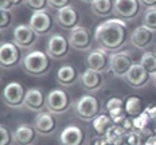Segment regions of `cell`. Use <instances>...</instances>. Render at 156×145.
Instances as JSON below:
<instances>
[{
	"mask_svg": "<svg viewBox=\"0 0 156 145\" xmlns=\"http://www.w3.org/2000/svg\"><path fill=\"white\" fill-rule=\"evenodd\" d=\"M94 40L98 48L106 51L108 54H115L122 51L128 40H131V32L128 23L119 18L108 19L96 27Z\"/></svg>",
	"mask_w": 156,
	"mask_h": 145,
	"instance_id": "obj_1",
	"label": "cell"
},
{
	"mask_svg": "<svg viewBox=\"0 0 156 145\" xmlns=\"http://www.w3.org/2000/svg\"><path fill=\"white\" fill-rule=\"evenodd\" d=\"M51 67V58L47 53L41 50L30 51L23 59L24 71L31 77H43Z\"/></svg>",
	"mask_w": 156,
	"mask_h": 145,
	"instance_id": "obj_2",
	"label": "cell"
},
{
	"mask_svg": "<svg viewBox=\"0 0 156 145\" xmlns=\"http://www.w3.org/2000/svg\"><path fill=\"white\" fill-rule=\"evenodd\" d=\"M74 113L82 121H93L98 114H101V105L97 97L86 94L81 97L74 105Z\"/></svg>",
	"mask_w": 156,
	"mask_h": 145,
	"instance_id": "obj_3",
	"label": "cell"
},
{
	"mask_svg": "<svg viewBox=\"0 0 156 145\" xmlns=\"http://www.w3.org/2000/svg\"><path fill=\"white\" fill-rule=\"evenodd\" d=\"M22 60H23L22 48L14 42H5L0 46V66L2 69H15L19 66Z\"/></svg>",
	"mask_w": 156,
	"mask_h": 145,
	"instance_id": "obj_4",
	"label": "cell"
},
{
	"mask_svg": "<svg viewBox=\"0 0 156 145\" xmlns=\"http://www.w3.org/2000/svg\"><path fill=\"white\" fill-rule=\"evenodd\" d=\"M70 42L69 38L63 36L62 34H51L46 44V53L51 59H65L70 53Z\"/></svg>",
	"mask_w": 156,
	"mask_h": 145,
	"instance_id": "obj_5",
	"label": "cell"
},
{
	"mask_svg": "<svg viewBox=\"0 0 156 145\" xmlns=\"http://www.w3.org/2000/svg\"><path fill=\"white\" fill-rule=\"evenodd\" d=\"M46 108L53 114H63L70 108V97L62 89H51L46 95Z\"/></svg>",
	"mask_w": 156,
	"mask_h": 145,
	"instance_id": "obj_6",
	"label": "cell"
},
{
	"mask_svg": "<svg viewBox=\"0 0 156 145\" xmlns=\"http://www.w3.org/2000/svg\"><path fill=\"white\" fill-rule=\"evenodd\" d=\"M26 91L23 85L19 82H9L3 90V102L12 109H22L24 108V98H26Z\"/></svg>",
	"mask_w": 156,
	"mask_h": 145,
	"instance_id": "obj_7",
	"label": "cell"
},
{
	"mask_svg": "<svg viewBox=\"0 0 156 145\" xmlns=\"http://www.w3.org/2000/svg\"><path fill=\"white\" fill-rule=\"evenodd\" d=\"M30 27L34 30V32L38 36H46L51 31H53L54 26L57 24V20L50 11H39L34 12L30 18Z\"/></svg>",
	"mask_w": 156,
	"mask_h": 145,
	"instance_id": "obj_8",
	"label": "cell"
},
{
	"mask_svg": "<svg viewBox=\"0 0 156 145\" xmlns=\"http://www.w3.org/2000/svg\"><path fill=\"white\" fill-rule=\"evenodd\" d=\"M140 12V0H115V15L121 20H135Z\"/></svg>",
	"mask_w": 156,
	"mask_h": 145,
	"instance_id": "obj_9",
	"label": "cell"
},
{
	"mask_svg": "<svg viewBox=\"0 0 156 145\" xmlns=\"http://www.w3.org/2000/svg\"><path fill=\"white\" fill-rule=\"evenodd\" d=\"M152 78L154 77L140 63H133L132 67L129 69V71L124 77V81L126 82V85L133 89H143L151 82Z\"/></svg>",
	"mask_w": 156,
	"mask_h": 145,
	"instance_id": "obj_10",
	"label": "cell"
},
{
	"mask_svg": "<svg viewBox=\"0 0 156 145\" xmlns=\"http://www.w3.org/2000/svg\"><path fill=\"white\" fill-rule=\"evenodd\" d=\"M132 57L128 51H119V53L110 54V69L109 71L116 78H124L129 69L132 67Z\"/></svg>",
	"mask_w": 156,
	"mask_h": 145,
	"instance_id": "obj_11",
	"label": "cell"
},
{
	"mask_svg": "<svg viewBox=\"0 0 156 145\" xmlns=\"http://www.w3.org/2000/svg\"><path fill=\"white\" fill-rule=\"evenodd\" d=\"M86 67L98 73H106L110 69V54L101 48H94L86 57Z\"/></svg>",
	"mask_w": 156,
	"mask_h": 145,
	"instance_id": "obj_12",
	"label": "cell"
},
{
	"mask_svg": "<svg viewBox=\"0 0 156 145\" xmlns=\"http://www.w3.org/2000/svg\"><path fill=\"white\" fill-rule=\"evenodd\" d=\"M55 20H57V24L59 26L62 30L73 31V30H76L77 27H80L81 15L76 7L69 5V7H66V8L57 12Z\"/></svg>",
	"mask_w": 156,
	"mask_h": 145,
	"instance_id": "obj_13",
	"label": "cell"
},
{
	"mask_svg": "<svg viewBox=\"0 0 156 145\" xmlns=\"http://www.w3.org/2000/svg\"><path fill=\"white\" fill-rule=\"evenodd\" d=\"M67 38H69L71 48H74V50L86 51V50H90L93 46L92 34H90V31L87 28L82 27V26L77 27L76 30L70 31Z\"/></svg>",
	"mask_w": 156,
	"mask_h": 145,
	"instance_id": "obj_14",
	"label": "cell"
},
{
	"mask_svg": "<svg viewBox=\"0 0 156 145\" xmlns=\"http://www.w3.org/2000/svg\"><path fill=\"white\" fill-rule=\"evenodd\" d=\"M38 40V35L30 27V24H18L14 28V43L20 48H31L35 46Z\"/></svg>",
	"mask_w": 156,
	"mask_h": 145,
	"instance_id": "obj_15",
	"label": "cell"
},
{
	"mask_svg": "<svg viewBox=\"0 0 156 145\" xmlns=\"http://www.w3.org/2000/svg\"><path fill=\"white\" fill-rule=\"evenodd\" d=\"M24 108L30 112L41 113L46 108V95L39 88H30L26 91Z\"/></svg>",
	"mask_w": 156,
	"mask_h": 145,
	"instance_id": "obj_16",
	"label": "cell"
},
{
	"mask_svg": "<svg viewBox=\"0 0 156 145\" xmlns=\"http://www.w3.org/2000/svg\"><path fill=\"white\" fill-rule=\"evenodd\" d=\"M61 145H85L86 134L77 125H67L59 134Z\"/></svg>",
	"mask_w": 156,
	"mask_h": 145,
	"instance_id": "obj_17",
	"label": "cell"
},
{
	"mask_svg": "<svg viewBox=\"0 0 156 145\" xmlns=\"http://www.w3.org/2000/svg\"><path fill=\"white\" fill-rule=\"evenodd\" d=\"M104 82H105V78H104V74L94 71V70L86 69L85 71L80 75V85L82 86L83 90L89 93L97 91L102 88Z\"/></svg>",
	"mask_w": 156,
	"mask_h": 145,
	"instance_id": "obj_18",
	"label": "cell"
},
{
	"mask_svg": "<svg viewBox=\"0 0 156 145\" xmlns=\"http://www.w3.org/2000/svg\"><path fill=\"white\" fill-rule=\"evenodd\" d=\"M34 128L38 132V134H42V136H48V134L54 133L55 129H57L55 116L50 112L38 113L34 121Z\"/></svg>",
	"mask_w": 156,
	"mask_h": 145,
	"instance_id": "obj_19",
	"label": "cell"
},
{
	"mask_svg": "<svg viewBox=\"0 0 156 145\" xmlns=\"http://www.w3.org/2000/svg\"><path fill=\"white\" fill-rule=\"evenodd\" d=\"M106 112L116 125H120L128 117L125 110V101L119 97H112L106 101Z\"/></svg>",
	"mask_w": 156,
	"mask_h": 145,
	"instance_id": "obj_20",
	"label": "cell"
},
{
	"mask_svg": "<svg viewBox=\"0 0 156 145\" xmlns=\"http://www.w3.org/2000/svg\"><path fill=\"white\" fill-rule=\"evenodd\" d=\"M154 42V31H151L145 26H139L131 34V43L133 47L136 48H147L152 44Z\"/></svg>",
	"mask_w": 156,
	"mask_h": 145,
	"instance_id": "obj_21",
	"label": "cell"
},
{
	"mask_svg": "<svg viewBox=\"0 0 156 145\" xmlns=\"http://www.w3.org/2000/svg\"><path fill=\"white\" fill-rule=\"evenodd\" d=\"M57 83L63 88H70V86L76 85L77 81H80V75L74 66L71 64H63L58 69L57 75H55Z\"/></svg>",
	"mask_w": 156,
	"mask_h": 145,
	"instance_id": "obj_22",
	"label": "cell"
},
{
	"mask_svg": "<svg viewBox=\"0 0 156 145\" xmlns=\"http://www.w3.org/2000/svg\"><path fill=\"white\" fill-rule=\"evenodd\" d=\"M38 132L31 125H20L14 133V141L19 145H32L37 140Z\"/></svg>",
	"mask_w": 156,
	"mask_h": 145,
	"instance_id": "obj_23",
	"label": "cell"
},
{
	"mask_svg": "<svg viewBox=\"0 0 156 145\" xmlns=\"http://www.w3.org/2000/svg\"><path fill=\"white\" fill-rule=\"evenodd\" d=\"M90 9L98 18H108L115 14V0H94Z\"/></svg>",
	"mask_w": 156,
	"mask_h": 145,
	"instance_id": "obj_24",
	"label": "cell"
},
{
	"mask_svg": "<svg viewBox=\"0 0 156 145\" xmlns=\"http://www.w3.org/2000/svg\"><path fill=\"white\" fill-rule=\"evenodd\" d=\"M92 125H93L94 132H96L100 137H102V136H106L108 132L115 126L116 124L113 122V120L110 118L109 114H104V113H101V114H98L92 121Z\"/></svg>",
	"mask_w": 156,
	"mask_h": 145,
	"instance_id": "obj_25",
	"label": "cell"
},
{
	"mask_svg": "<svg viewBox=\"0 0 156 145\" xmlns=\"http://www.w3.org/2000/svg\"><path fill=\"white\" fill-rule=\"evenodd\" d=\"M125 101V110L128 117H137L141 113H144L145 106H144V101L140 98L139 95H129L124 99Z\"/></svg>",
	"mask_w": 156,
	"mask_h": 145,
	"instance_id": "obj_26",
	"label": "cell"
},
{
	"mask_svg": "<svg viewBox=\"0 0 156 145\" xmlns=\"http://www.w3.org/2000/svg\"><path fill=\"white\" fill-rule=\"evenodd\" d=\"M126 134H128V132H126L121 125H115V126L108 132L106 137H108L115 145H121L122 143H125Z\"/></svg>",
	"mask_w": 156,
	"mask_h": 145,
	"instance_id": "obj_27",
	"label": "cell"
},
{
	"mask_svg": "<svg viewBox=\"0 0 156 145\" xmlns=\"http://www.w3.org/2000/svg\"><path fill=\"white\" fill-rule=\"evenodd\" d=\"M139 63H140L152 77L156 74V53H152V51L144 53L141 55V59Z\"/></svg>",
	"mask_w": 156,
	"mask_h": 145,
	"instance_id": "obj_28",
	"label": "cell"
},
{
	"mask_svg": "<svg viewBox=\"0 0 156 145\" xmlns=\"http://www.w3.org/2000/svg\"><path fill=\"white\" fill-rule=\"evenodd\" d=\"M149 122H152V121L149 120L147 113H145V112L141 113L140 116H137V117L133 118V126H135V130H137L139 133H141V134L149 133V130H148Z\"/></svg>",
	"mask_w": 156,
	"mask_h": 145,
	"instance_id": "obj_29",
	"label": "cell"
},
{
	"mask_svg": "<svg viewBox=\"0 0 156 145\" xmlns=\"http://www.w3.org/2000/svg\"><path fill=\"white\" fill-rule=\"evenodd\" d=\"M143 26H145L151 31H156V7L147 8L143 14Z\"/></svg>",
	"mask_w": 156,
	"mask_h": 145,
	"instance_id": "obj_30",
	"label": "cell"
},
{
	"mask_svg": "<svg viewBox=\"0 0 156 145\" xmlns=\"http://www.w3.org/2000/svg\"><path fill=\"white\" fill-rule=\"evenodd\" d=\"M24 4L32 12L46 11L48 7V0H24Z\"/></svg>",
	"mask_w": 156,
	"mask_h": 145,
	"instance_id": "obj_31",
	"label": "cell"
},
{
	"mask_svg": "<svg viewBox=\"0 0 156 145\" xmlns=\"http://www.w3.org/2000/svg\"><path fill=\"white\" fill-rule=\"evenodd\" d=\"M0 145H11L12 144V140H14V136L12 133L8 130L7 126L4 125H0Z\"/></svg>",
	"mask_w": 156,
	"mask_h": 145,
	"instance_id": "obj_32",
	"label": "cell"
},
{
	"mask_svg": "<svg viewBox=\"0 0 156 145\" xmlns=\"http://www.w3.org/2000/svg\"><path fill=\"white\" fill-rule=\"evenodd\" d=\"M0 30L4 31L11 26V22H12V16H11V12L9 11H0Z\"/></svg>",
	"mask_w": 156,
	"mask_h": 145,
	"instance_id": "obj_33",
	"label": "cell"
},
{
	"mask_svg": "<svg viewBox=\"0 0 156 145\" xmlns=\"http://www.w3.org/2000/svg\"><path fill=\"white\" fill-rule=\"evenodd\" d=\"M71 0H48V7L54 11H61V9L66 8L70 5Z\"/></svg>",
	"mask_w": 156,
	"mask_h": 145,
	"instance_id": "obj_34",
	"label": "cell"
},
{
	"mask_svg": "<svg viewBox=\"0 0 156 145\" xmlns=\"http://www.w3.org/2000/svg\"><path fill=\"white\" fill-rule=\"evenodd\" d=\"M141 133H139L137 130H132V132H128L126 134V143L129 145H141Z\"/></svg>",
	"mask_w": 156,
	"mask_h": 145,
	"instance_id": "obj_35",
	"label": "cell"
},
{
	"mask_svg": "<svg viewBox=\"0 0 156 145\" xmlns=\"http://www.w3.org/2000/svg\"><path fill=\"white\" fill-rule=\"evenodd\" d=\"M144 112L148 114L149 120H151L152 122L156 120V105H149V106H147Z\"/></svg>",
	"mask_w": 156,
	"mask_h": 145,
	"instance_id": "obj_36",
	"label": "cell"
},
{
	"mask_svg": "<svg viewBox=\"0 0 156 145\" xmlns=\"http://www.w3.org/2000/svg\"><path fill=\"white\" fill-rule=\"evenodd\" d=\"M93 145H115V144H113L106 136H102V137L98 136L96 140L93 141Z\"/></svg>",
	"mask_w": 156,
	"mask_h": 145,
	"instance_id": "obj_37",
	"label": "cell"
},
{
	"mask_svg": "<svg viewBox=\"0 0 156 145\" xmlns=\"http://www.w3.org/2000/svg\"><path fill=\"white\" fill-rule=\"evenodd\" d=\"M14 8V4H12L11 0H0V11H9Z\"/></svg>",
	"mask_w": 156,
	"mask_h": 145,
	"instance_id": "obj_38",
	"label": "cell"
},
{
	"mask_svg": "<svg viewBox=\"0 0 156 145\" xmlns=\"http://www.w3.org/2000/svg\"><path fill=\"white\" fill-rule=\"evenodd\" d=\"M141 5L147 8H151V7H156V0H140Z\"/></svg>",
	"mask_w": 156,
	"mask_h": 145,
	"instance_id": "obj_39",
	"label": "cell"
},
{
	"mask_svg": "<svg viewBox=\"0 0 156 145\" xmlns=\"http://www.w3.org/2000/svg\"><path fill=\"white\" fill-rule=\"evenodd\" d=\"M144 145H156V134H151L148 136V138L144 141Z\"/></svg>",
	"mask_w": 156,
	"mask_h": 145,
	"instance_id": "obj_40",
	"label": "cell"
},
{
	"mask_svg": "<svg viewBox=\"0 0 156 145\" xmlns=\"http://www.w3.org/2000/svg\"><path fill=\"white\" fill-rule=\"evenodd\" d=\"M11 2H12V4H14V7H18L22 3H24V0H11Z\"/></svg>",
	"mask_w": 156,
	"mask_h": 145,
	"instance_id": "obj_41",
	"label": "cell"
},
{
	"mask_svg": "<svg viewBox=\"0 0 156 145\" xmlns=\"http://www.w3.org/2000/svg\"><path fill=\"white\" fill-rule=\"evenodd\" d=\"M81 2H83V3H86V4H92V3L94 2V0H81Z\"/></svg>",
	"mask_w": 156,
	"mask_h": 145,
	"instance_id": "obj_42",
	"label": "cell"
},
{
	"mask_svg": "<svg viewBox=\"0 0 156 145\" xmlns=\"http://www.w3.org/2000/svg\"><path fill=\"white\" fill-rule=\"evenodd\" d=\"M154 133L156 134V120L154 121Z\"/></svg>",
	"mask_w": 156,
	"mask_h": 145,
	"instance_id": "obj_43",
	"label": "cell"
},
{
	"mask_svg": "<svg viewBox=\"0 0 156 145\" xmlns=\"http://www.w3.org/2000/svg\"><path fill=\"white\" fill-rule=\"evenodd\" d=\"M152 81H154V85H155V88H156V74L154 75V78H152Z\"/></svg>",
	"mask_w": 156,
	"mask_h": 145,
	"instance_id": "obj_44",
	"label": "cell"
},
{
	"mask_svg": "<svg viewBox=\"0 0 156 145\" xmlns=\"http://www.w3.org/2000/svg\"><path fill=\"white\" fill-rule=\"evenodd\" d=\"M155 53H156V50H155Z\"/></svg>",
	"mask_w": 156,
	"mask_h": 145,
	"instance_id": "obj_45",
	"label": "cell"
}]
</instances>
